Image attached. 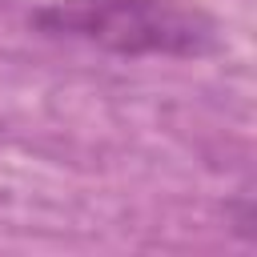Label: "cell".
Listing matches in <instances>:
<instances>
[{
	"label": "cell",
	"instance_id": "obj_1",
	"mask_svg": "<svg viewBox=\"0 0 257 257\" xmlns=\"http://www.w3.org/2000/svg\"><path fill=\"white\" fill-rule=\"evenodd\" d=\"M28 20L44 36L80 40L116 56L197 60L221 48V24L189 0H48Z\"/></svg>",
	"mask_w": 257,
	"mask_h": 257
}]
</instances>
